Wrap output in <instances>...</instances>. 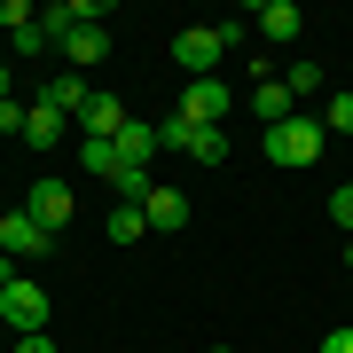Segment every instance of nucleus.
<instances>
[{
  "label": "nucleus",
  "instance_id": "obj_23",
  "mask_svg": "<svg viewBox=\"0 0 353 353\" xmlns=\"http://www.w3.org/2000/svg\"><path fill=\"white\" fill-rule=\"evenodd\" d=\"M24 118H32L24 102H0V134H24Z\"/></svg>",
  "mask_w": 353,
  "mask_h": 353
},
{
  "label": "nucleus",
  "instance_id": "obj_3",
  "mask_svg": "<svg viewBox=\"0 0 353 353\" xmlns=\"http://www.w3.org/2000/svg\"><path fill=\"white\" fill-rule=\"evenodd\" d=\"M157 141H165V150H189L196 165H220V157H228V126H189L181 110L157 126Z\"/></svg>",
  "mask_w": 353,
  "mask_h": 353
},
{
  "label": "nucleus",
  "instance_id": "obj_4",
  "mask_svg": "<svg viewBox=\"0 0 353 353\" xmlns=\"http://www.w3.org/2000/svg\"><path fill=\"white\" fill-rule=\"evenodd\" d=\"M48 252H55V228H39L32 212H0V259L24 267V259H48Z\"/></svg>",
  "mask_w": 353,
  "mask_h": 353
},
{
  "label": "nucleus",
  "instance_id": "obj_9",
  "mask_svg": "<svg viewBox=\"0 0 353 353\" xmlns=\"http://www.w3.org/2000/svg\"><path fill=\"white\" fill-rule=\"evenodd\" d=\"M39 102H55V110H63L71 126H79V110L94 102V87H87V71H55L48 87H39Z\"/></svg>",
  "mask_w": 353,
  "mask_h": 353
},
{
  "label": "nucleus",
  "instance_id": "obj_15",
  "mask_svg": "<svg viewBox=\"0 0 353 353\" xmlns=\"http://www.w3.org/2000/svg\"><path fill=\"white\" fill-rule=\"evenodd\" d=\"M157 150H165V141H157L150 118H126V134H118V165H150Z\"/></svg>",
  "mask_w": 353,
  "mask_h": 353
},
{
  "label": "nucleus",
  "instance_id": "obj_25",
  "mask_svg": "<svg viewBox=\"0 0 353 353\" xmlns=\"http://www.w3.org/2000/svg\"><path fill=\"white\" fill-rule=\"evenodd\" d=\"M322 353H353V330H330V338H322Z\"/></svg>",
  "mask_w": 353,
  "mask_h": 353
},
{
  "label": "nucleus",
  "instance_id": "obj_12",
  "mask_svg": "<svg viewBox=\"0 0 353 353\" xmlns=\"http://www.w3.org/2000/svg\"><path fill=\"white\" fill-rule=\"evenodd\" d=\"M141 212H150V228H157V236H173V228H189V212H196V204L181 196V189H150V204H141Z\"/></svg>",
  "mask_w": 353,
  "mask_h": 353
},
{
  "label": "nucleus",
  "instance_id": "obj_17",
  "mask_svg": "<svg viewBox=\"0 0 353 353\" xmlns=\"http://www.w3.org/2000/svg\"><path fill=\"white\" fill-rule=\"evenodd\" d=\"M79 173H94V181H118L126 165H118V141H79Z\"/></svg>",
  "mask_w": 353,
  "mask_h": 353
},
{
  "label": "nucleus",
  "instance_id": "obj_29",
  "mask_svg": "<svg viewBox=\"0 0 353 353\" xmlns=\"http://www.w3.org/2000/svg\"><path fill=\"white\" fill-rule=\"evenodd\" d=\"M220 353H228V345H220Z\"/></svg>",
  "mask_w": 353,
  "mask_h": 353
},
{
  "label": "nucleus",
  "instance_id": "obj_11",
  "mask_svg": "<svg viewBox=\"0 0 353 353\" xmlns=\"http://www.w3.org/2000/svg\"><path fill=\"white\" fill-rule=\"evenodd\" d=\"M252 110H259V126H283V118H299V94H290L283 79H259V87H252Z\"/></svg>",
  "mask_w": 353,
  "mask_h": 353
},
{
  "label": "nucleus",
  "instance_id": "obj_10",
  "mask_svg": "<svg viewBox=\"0 0 353 353\" xmlns=\"http://www.w3.org/2000/svg\"><path fill=\"white\" fill-rule=\"evenodd\" d=\"M252 24H259V39H275V48H290V39H299V24H306V16L290 8V0H259V8H252Z\"/></svg>",
  "mask_w": 353,
  "mask_h": 353
},
{
  "label": "nucleus",
  "instance_id": "obj_1",
  "mask_svg": "<svg viewBox=\"0 0 353 353\" xmlns=\"http://www.w3.org/2000/svg\"><path fill=\"white\" fill-rule=\"evenodd\" d=\"M243 39V24H189L173 39V63L189 71V79H220V55Z\"/></svg>",
  "mask_w": 353,
  "mask_h": 353
},
{
  "label": "nucleus",
  "instance_id": "obj_18",
  "mask_svg": "<svg viewBox=\"0 0 353 353\" xmlns=\"http://www.w3.org/2000/svg\"><path fill=\"white\" fill-rule=\"evenodd\" d=\"M150 189H157V181H150V165H126V173L110 181V196H118V204H150Z\"/></svg>",
  "mask_w": 353,
  "mask_h": 353
},
{
  "label": "nucleus",
  "instance_id": "obj_13",
  "mask_svg": "<svg viewBox=\"0 0 353 353\" xmlns=\"http://www.w3.org/2000/svg\"><path fill=\"white\" fill-rule=\"evenodd\" d=\"M63 55H71V71H94L102 55H110V24H79V32L63 39Z\"/></svg>",
  "mask_w": 353,
  "mask_h": 353
},
{
  "label": "nucleus",
  "instance_id": "obj_5",
  "mask_svg": "<svg viewBox=\"0 0 353 353\" xmlns=\"http://www.w3.org/2000/svg\"><path fill=\"white\" fill-rule=\"evenodd\" d=\"M0 322L24 330V338H32V330H48V290H39V275H16L8 290H0Z\"/></svg>",
  "mask_w": 353,
  "mask_h": 353
},
{
  "label": "nucleus",
  "instance_id": "obj_19",
  "mask_svg": "<svg viewBox=\"0 0 353 353\" xmlns=\"http://www.w3.org/2000/svg\"><path fill=\"white\" fill-rule=\"evenodd\" d=\"M322 134H353V94H330L322 102Z\"/></svg>",
  "mask_w": 353,
  "mask_h": 353
},
{
  "label": "nucleus",
  "instance_id": "obj_14",
  "mask_svg": "<svg viewBox=\"0 0 353 353\" xmlns=\"http://www.w3.org/2000/svg\"><path fill=\"white\" fill-rule=\"evenodd\" d=\"M63 134H71V118L55 110V102H32V118H24V141H32V150H55Z\"/></svg>",
  "mask_w": 353,
  "mask_h": 353
},
{
  "label": "nucleus",
  "instance_id": "obj_16",
  "mask_svg": "<svg viewBox=\"0 0 353 353\" xmlns=\"http://www.w3.org/2000/svg\"><path fill=\"white\" fill-rule=\"evenodd\" d=\"M102 236H110V243H141V236H150V212H141V204H110Z\"/></svg>",
  "mask_w": 353,
  "mask_h": 353
},
{
  "label": "nucleus",
  "instance_id": "obj_6",
  "mask_svg": "<svg viewBox=\"0 0 353 353\" xmlns=\"http://www.w3.org/2000/svg\"><path fill=\"white\" fill-rule=\"evenodd\" d=\"M181 118L189 126H228V79H189L181 87Z\"/></svg>",
  "mask_w": 353,
  "mask_h": 353
},
{
  "label": "nucleus",
  "instance_id": "obj_28",
  "mask_svg": "<svg viewBox=\"0 0 353 353\" xmlns=\"http://www.w3.org/2000/svg\"><path fill=\"white\" fill-rule=\"evenodd\" d=\"M345 267H353V236H345Z\"/></svg>",
  "mask_w": 353,
  "mask_h": 353
},
{
  "label": "nucleus",
  "instance_id": "obj_27",
  "mask_svg": "<svg viewBox=\"0 0 353 353\" xmlns=\"http://www.w3.org/2000/svg\"><path fill=\"white\" fill-rule=\"evenodd\" d=\"M0 102H8V63H0Z\"/></svg>",
  "mask_w": 353,
  "mask_h": 353
},
{
  "label": "nucleus",
  "instance_id": "obj_22",
  "mask_svg": "<svg viewBox=\"0 0 353 353\" xmlns=\"http://www.w3.org/2000/svg\"><path fill=\"white\" fill-rule=\"evenodd\" d=\"M330 220H338V228H345V236H353V181H345V189H338V196H330Z\"/></svg>",
  "mask_w": 353,
  "mask_h": 353
},
{
  "label": "nucleus",
  "instance_id": "obj_7",
  "mask_svg": "<svg viewBox=\"0 0 353 353\" xmlns=\"http://www.w3.org/2000/svg\"><path fill=\"white\" fill-rule=\"evenodd\" d=\"M32 220H39V228H55V236H63V220H71V181H55V173H39V181H32Z\"/></svg>",
  "mask_w": 353,
  "mask_h": 353
},
{
  "label": "nucleus",
  "instance_id": "obj_8",
  "mask_svg": "<svg viewBox=\"0 0 353 353\" xmlns=\"http://www.w3.org/2000/svg\"><path fill=\"white\" fill-rule=\"evenodd\" d=\"M79 134H87V141H118V134H126V102H118V94H94L87 110H79Z\"/></svg>",
  "mask_w": 353,
  "mask_h": 353
},
{
  "label": "nucleus",
  "instance_id": "obj_21",
  "mask_svg": "<svg viewBox=\"0 0 353 353\" xmlns=\"http://www.w3.org/2000/svg\"><path fill=\"white\" fill-rule=\"evenodd\" d=\"M32 16H39V8H24V0H0V32H8V39H16V32H24V24H32Z\"/></svg>",
  "mask_w": 353,
  "mask_h": 353
},
{
  "label": "nucleus",
  "instance_id": "obj_24",
  "mask_svg": "<svg viewBox=\"0 0 353 353\" xmlns=\"http://www.w3.org/2000/svg\"><path fill=\"white\" fill-rule=\"evenodd\" d=\"M16 353H55V338H48V330H32V338H16Z\"/></svg>",
  "mask_w": 353,
  "mask_h": 353
},
{
  "label": "nucleus",
  "instance_id": "obj_26",
  "mask_svg": "<svg viewBox=\"0 0 353 353\" xmlns=\"http://www.w3.org/2000/svg\"><path fill=\"white\" fill-rule=\"evenodd\" d=\"M16 275H24V267H16V259H0V290H8V283H16Z\"/></svg>",
  "mask_w": 353,
  "mask_h": 353
},
{
  "label": "nucleus",
  "instance_id": "obj_20",
  "mask_svg": "<svg viewBox=\"0 0 353 353\" xmlns=\"http://www.w3.org/2000/svg\"><path fill=\"white\" fill-rule=\"evenodd\" d=\"M283 87L299 94V102H306V94H322V63H290V79H283Z\"/></svg>",
  "mask_w": 353,
  "mask_h": 353
},
{
  "label": "nucleus",
  "instance_id": "obj_2",
  "mask_svg": "<svg viewBox=\"0 0 353 353\" xmlns=\"http://www.w3.org/2000/svg\"><path fill=\"white\" fill-rule=\"evenodd\" d=\"M330 150V134H322V118H283V126H267V157H275V165H290V173H306V165H314Z\"/></svg>",
  "mask_w": 353,
  "mask_h": 353
}]
</instances>
